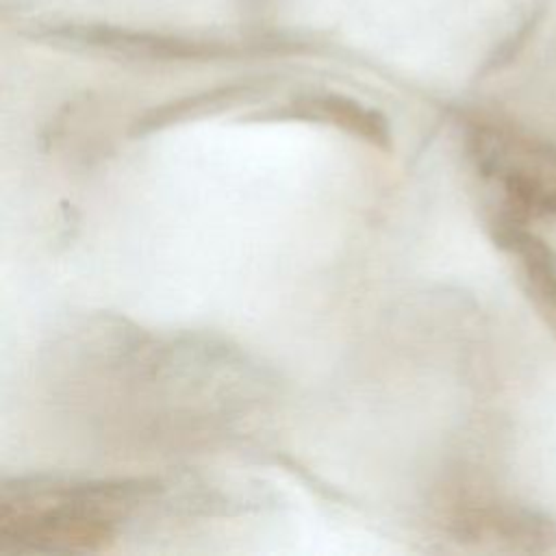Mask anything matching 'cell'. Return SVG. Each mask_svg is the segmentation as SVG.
Instances as JSON below:
<instances>
[{
	"label": "cell",
	"instance_id": "cell-3",
	"mask_svg": "<svg viewBox=\"0 0 556 556\" xmlns=\"http://www.w3.org/2000/svg\"><path fill=\"white\" fill-rule=\"evenodd\" d=\"M289 117H304V119H321L332 122L350 132L361 135L363 139H369L378 146H382L389 139L384 117L376 111H369L361 106L354 100L341 98V96H308L300 98L289 104V111H285Z\"/></svg>",
	"mask_w": 556,
	"mask_h": 556
},
{
	"label": "cell",
	"instance_id": "cell-1",
	"mask_svg": "<svg viewBox=\"0 0 556 556\" xmlns=\"http://www.w3.org/2000/svg\"><path fill=\"white\" fill-rule=\"evenodd\" d=\"M156 491L154 482L15 480L0 495V552H91Z\"/></svg>",
	"mask_w": 556,
	"mask_h": 556
},
{
	"label": "cell",
	"instance_id": "cell-2",
	"mask_svg": "<svg viewBox=\"0 0 556 556\" xmlns=\"http://www.w3.org/2000/svg\"><path fill=\"white\" fill-rule=\"evenodd\" d=\"M495 241L515 258L523 293L556 337V250L523 224L497 222Z\"/></svg>",
	"mask_w": 556,
	"mask_h": 556
}]
</instances>
